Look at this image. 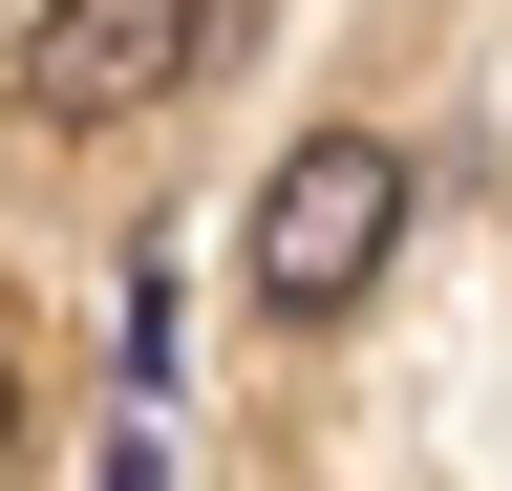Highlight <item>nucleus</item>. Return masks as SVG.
Segmentation results:
<instances>
[{
    "mask_svg": "<svg viewBox=\"0 0 512 491\" xmlns=\"http://www.w3.org/2000/svg\"><path fill=\"white\" fill-rule=\"evenodd\" d=\"M406 214H427V171L384 150V129H299L278 171H256V214H235V278H256V321H342V299L406 257Z\"/></svg>",
    "mask_w": 512,
    "mask_h": 491,
    "instance_id": "f257e3e1",
    "label": "nucleus"
},
{
    "mask_svg": "<svg viewBox=\"0 0 512 491\" xmlns=\"http://www.w3.org/2000/svg\"><path fill=\"white\" fill-rule=\"evenodd\" d=\"M214 22H235V0H43L22 86L64 107V129H128V107H171L192 65H214Z\"/></svg>",
    "mask_w": 512,
    "mask_h": 491,
    "instance_id": "f03ea898",
    "label": "nucleus"
}]
</instances>
